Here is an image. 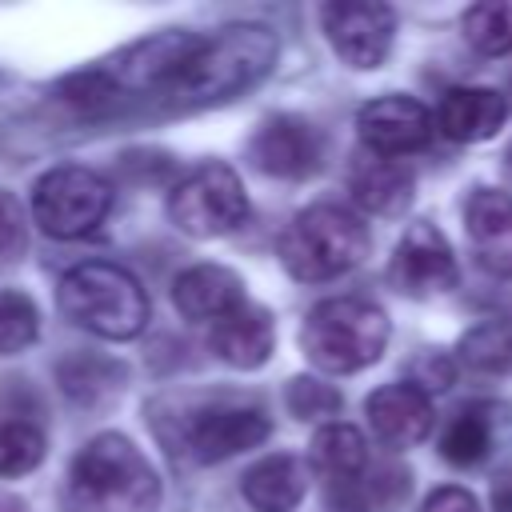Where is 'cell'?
<instances>
[{
  "label": "cell",
  "instance_id": "6da1fadb",
  "mask_svg": "<svg viewBox=\"0 0 512 512\" xmlns=\"http://www.w3.org/2000/svg\"><path fill=\"white\" fill-rule=\"evenodd\" d=\"M68 496L80 512H156L160 476L128 436L100 432L76 452Z\"/></svg>",
  "mask_w": 512,
  "mask_h": 512
},
{
  "label": "cell",
  "instance_id": "7a4b0ae2",
  "mask_svg": "<svg viewBox=\"0 0 512 512\" xmlns=\"http://www.w3.org/2000/svg\"><path fill=\"white\" fill-rule=\"evenodd\" d=\"M280 40L268 24H228L216 36H204L196 60L176 84L180 100L216 104L260 84L276 64Z\"/></svg>",
  "mask_w": 512,
  "mask_h": 512
},
{
  "label": "cell",
  "instance_id": "3957f363",
  "mask_svg": "<svg viewBox=\"0 0 512 512\" xmlns=\"http://www.w3.org/2000/svg\"><path fill=\"white\" fill-rule=\"evenodd\" d=\"M368 248H372V236L364 220L340 204L304 208L300 216H292V224L280 236V260L288 276L304 284H320L352 272L368 256Z\"/></svg>",
  "mask_w": 512,
  "mask_h": 512
},
{
  "label": "cell",
  "instance_id": "277c9868",
  "mask_svg": "<svg viewBox=\"0 0 512 512\" xmlns=\"http://www.w3.org/2000/svg\"><path fill=\"white\" fill-rule=\"evenodd\" d=\"M384 344H388V316L356 296L320 300L300 324L304 356L332 376H348L376 364L384 356Z\"/></svg>",
  "mask_w": 512,
  "mask_h": 512
},
{
  "label": "cell",
  "instance_id": "5b68a950",
  "mask_svg": "<svg viewBox=\"0 0 512 512\" xmlns=\"http://www.w3.org/2000/svg\"><path fill=\"white\" fill-rule=\"evenodd\" d=\"M60 312L104 340H132L148 328V296L140 280L104 260H88L64 272Z\"/></svg>",
  "mask_w": 512,
  "mask_h": 512
},
{
  "label": "cell",
  "instance_id": "8992f818",
  "mask_svg": "<svg viewBox=\"0 0 512 512\" xmlns=\"http://www.w3.org/2000/svg\"><path fill=\"white\" fill-rule=\"evenodd\" d=\"M108 208H112L108 180L96 176L92 168H80V164L52 168L32 188V216H36L40 232H48L56 240L88 236L92 228L104 224Z\"/></svg>",
  "mask_w": 512,
  "mask_h": 512
},
{
  "label": "cell",
  "instance_id": "52a82bcc",
  "mask_svg": "<svg viewBox=\"0 0 512 512\" xmlns=\"http://www.w3.org/2000/svg\"><path fill=\"white\" fill-rule=\"evenodd\" d=\"M168 220L200 240L224 236L248 220V192L228 164H200L172 188Z\"/></svg>",
  "mask_w": 512,
  "mask_h": 512
},
{
  "label": "cell",
  "instance_id": "ba28073f",
  "mask_svg": "<svg viewBox=\"0 0 512 512\" xmlns=\"http://www.w3.org/2000/svg\"><path fill=\"white\" fill-rule=\"evenodd\" d=\"M268 432H272V424H268V416L256 404L208 400L196 412L176 416V428H168L164 436L176 448H184L196 464H216L224 456H236V452H248L256 444H264Z\"/></svg>",
  "mask_w": 512,
  "mask_h": 512
},
{
  "label": "cell",
  "instance_id": "9c48e42d",
  "mask_svg": "<svg viewBox=\"0 0 512 512\" xmlns=\"http://www.w3.org/2000/svg\"><path fill=\"white\" fill-rule=\"evenodd\" d=\"M204 36L196 32H156L144 36L136 44H128L124 52H116L108 64H100V72L124 92H144V88H160V84H180V76L188 72V64L196 60Z\"/></svg>",
  "mask_w": 512,
  "mask_h": 512
},
{
  "label": "cell",
  "instance_id": "30bf717a",
  "mask_svg": "<svg viewBox=\"0 0 512 512\" xmlns=\"http://www.w3.org/2000/svg\"><path fill=\"white\" fill-rule=\"evenodd\" d=\"M324 36L332 52L348 68H380L384 56L392 52L396 36V12L388 4H368V0H336L320 8Z\"/></svg>",
  "mask_w": 512,
  "mask_h": 512
},
{
  "label": "cell",
  "instance_id": "8fae6325",
  "mask_svg": "<svg viewBox=\"0 0 512 512\" xmlns=\"http://www.w3.org/2000/svg\"><path fill=\"white\" fill-rule=\"evenodd\" d=\"M456 256H452V244L444 240V232L428 220H416L408 224V232L400 236L392 260H388V280L396 292L404 296H436V292H448L456 288Z\"/></svg>",
  "mask_w": 512,
  "mask_h": 512
},
{
  "label": "cell",
  "instance_id": "7c38bea8",
  "mask_svg": "<svg viewBox=\"0 0 512 512\" xmlns=\"http://www.w3.org/2000/svg\"><path fill=\"white\" fill-rule=\"evenodd\" d=\"M248 152H252V164L260 172L280 176V180H304V176H312L320 168L324 140L304 116L276 112L256 128Z\"/></svg>",
  "mask_w": 512,
  "mask_h": 512
},
{
  "label": "cell",
  "instance_id": "4fadbf2b",
  "mask_svg": "<svg viewBox=\"0 0 512 512\" xmlns=\"http://www.w3.org/2000/svg\"><path fill=\"white\" fill-rule=\"evenodd\" d=\"M356 132L372 156H408L432 140V112L412 96H376L356 112Z\"/></svg>",
  "mask_w": 512,
  "mask_h": 512
},
{
  "label": "cell",
  "instance_id": "5bb4252c",
  "mask_svg": "<svg viewBox=\"0 0 512 512\" xmlns=\"http://www.w3.org/2000/svg\"><path fill=\"white\" fill-rule=\"evenodd\" d=\"M368 428L388 448H412L432 432V396L420 384H384L364 400Z\"/></svg>",
  "mask_w": 512,
  "mask_h": 512
},
{
  "label": "cell",
  "instance_id": "9a60e30c",
  "mask_svg": "<svg viewBox=\"0 0 512 512\" xmlns=\"http://www.w3.org/2000/svg\"><path fill=\"white\" fill-rule=\"evenodd\" d=\"M464 224L484 272L512 276V192L472 188L464 200Z\"/></svg>",
  "mask_w": 512,
  "mask_h": 512
},
{
  "label": "cell",
  "instance_id": "2e32d148",
  "mask_svg": "<svg viewBox=\"0 0 512 512\" xmlns=\"http://www.w3.org/2000/svg\"><path fill=\"white\" fill-rule=\"evenodd\" d=\"M172 304L184 320H196V324H220L228 320L232 312H240L248 300H244V280L224 268V264H196L188 272L176 276L172 284Z\"/></svg>",
  "mask_w": 512,
  "mask_h": 512
},
{
  "label": "cell",
  "instance_id": "e0dca14e",
  "mask_svg": "<svg viewBox=\"0 0 512 512\" xmlns=\"http://www.w3.org/2000/svg\"><path fill=\"white\" fill-rule=\"evenodd\" d=\"M508 120V100L496 88H448L436 104V128L456 144L492 140Z\"/></svg>",
  "mask_w": 512,
  "mask_h": 512
},
{
  "label": "cell",
  "instance_id": "ac0fdd59",
  "mask_svg": "<svg viewBox=\"0 0 512 512\" xmlns=\"http://www.w3.org/2000/svg\"><path fill=\"white\" fill-rule=\"evenodd\" d=\"M208 344H212V352H216L224 364L248 372V368H260V364L272 356L276 324H272L268 308L244 304L240 312H232L228 320H220V324L208 332Z\"/></svg>",
  "mask_w": 512,
  "mask_h": 512
},
{
  "label": "cell",
  "instance_id": "d6986e66",
  "mask_svg": "<svg viewBox=\"0 0 512 512\" xmlns=\"http://www.w3.org/2000/svg\"><path fill=\"white\" fill-rule=\"evenodd\" d=\"M352 200L372 216H400L412 204V168L388 156H368L348 172Z\"/></svg>",
  "mask_w": 512,
  "mask_h": 512
},
{
  "label": "cell",
  "instance_id": "ffe728a7",
  "mask_svg": "<svg viewBox=\"0 0 512 512\" xmlns=\"http://www.w3.org/2000/svg\"><path fill=\"white\" fill-rule=\"evenodd\" d=\"M240 488L256 512H296L308 492V472L296 456L276 452V456H264L260 464H252L244 472Z\"/></svg>",
  "mask_w": 512,
  "mask_h": 512
},
{
  "label": "cell",
  "instance_id": "44dd1931",
  "mask_svg": "<svg viewBox=\"0 0 512 512\" xmlns=\"http://www.w3.org/2000/svg\"><path fill=\"white\" fill-rule=\"evenodd\" d=\"M308 456H312V468L332 480V488L368 472V444H364L360 428H352V424H324L312 436Z\"/></svg>",
  "mask_w": 512,
  "mask_h": 512
},
{
  "label": "cell",
  "instance_id": "7402d4cb",
  "mask_svg": "<svg viewBox=\"0 0 512 512\" xmlns=\"http://www.w3.org/2000/svg\"><path fill=\"white\" fill-rule=\"evenodd\" d=\"M488 448H492V420L480 408H460L440 436V456L448 464H464V468L480 464Z\"/></svg>",
  "mask_w": 512,
  "mask_h": 512
},
{
  "label": "cell",
  "instance_id": "603a6c76",
  "mask_svg": "<svg viewBox=\"0 0 512 512\" xmlns=\"http://www.w3.org/2000/svg\"><path fill=\"white\" fill-rule=\"evenodd\" d=\"M460 28H464V40H468L476 52H484V56H504V52H512V4H496V0L472 4V8L464 12Z\"/></svg>",
  "mask_w": 512,
  "mask_h": 512
},
{
  "label": "cell",
  "instance_id": "cb8c5ba5",
  "mask_svg": "<svg viewBox=\"0 0 512 512\" xmlns=\"http://www.w3.org/2000/svg\"><path fill=\"white\" fill-rule=\"evenodd\" d=\"M460 360L476 372H504L512 364V324L484 320L460 340Z\"/></svg>",
  "mask_w": 512,
  "mask_h": 512
},
{
  "label": "cell",
  "instance_id": "d4e9b609",
  "mask_svg": "<svg viewBox=\"0 0 512 512\" xmlns=\"http://www.w3.org/2000/svg\"><path fill=\"white\" fill-rule=\"evenodd\" d=\"M44 460V432L28 420L0 424V476H24Z\"/></svg>",
  "mask_w": 512,
  "mask_h": 512
},
{
  "label": "cell",
  "instance_id": "484cf974",
  "mask_svg": "<svg viewBox=\"0 0 512 512\" xmlns=\"http://www.w3.org/2000/svg\"><path fill=\"white\" fill-rule=\"evenodd\" d=\"M40 336V312L24 292H0V356L24 352Z\"/></svg>",
  "mask_w": 512,
  "mask_h": 512
},
{
  "label": "cell",
  "instance_id": "4316f807",
  "mask_svg": "<svg viewBox=\"0 0 512 512\" xmlns=\"http://www.w3.org/2000/svg\"><path fill=\"white\" fill-rule=\"evenodd\" d=\"M288 408L296 420H320V416H336L340 412V392L324 380L312 376H296L288 384Z\"/></svg>",
  "mask_w": 512,
  "mask_h": 512
},
{
  "label": "cell",
  "instance_id": "83f0119b",
  "mask_svg": "<svg viewBox=\"0 0 512 512\" xmlns=\"http://www.w3.org/2000/svg\"><path fill=\"white\" fill-rule=\"evenodd\" d=\"M24 236H28L24 208L16 204L12 192H0V260L20 256L24 252Z\"/></svg>",
  "mask_w": 512,
  "mask_h": 512
},
{
  "label": "cell",
  "instance_id": "f1b7e54d",
  "mask_svg": "<svg viewBox=\"0 0 512 512\" xmlns=\"http://www.w3.org/2000/svg\"><path fill=\"white\" fill-rule=\"evenodd\" d=\"M420 512H480L476 508V496L468 488H456V484H444V488H432L420 504Z\"/></svg>",
  "mask_w": 512,
  "mask_h": 512
},
{
  "label": "cell",
  "instance_id": "f546056e",
  "mask_svg": "<svg viewBox=\"0 0 512 512\" xmlns=\"http://www.w3.org/2000/svg\"><path fill=\"white\" fill-rule=\"evenodd\" d=\"M492 512H512V464L500 468L492 480Z\"/></svg>",
  "mask_w": 512,
  "mask_h": 512
},
{
  "label": "cell",
  "instance_id": "4dcf8cb0",
  "mask_svg": "<svg viewBox=\"0 0 512 512\" xmlns=\"http://www.w3.org/2000/svg\"><path fill=\"white\" fill-rule=\"evenodd\" d=\"M508 168H512V148H508Z\"/></svg>",
  "mask_w": 512,
  "mask_h": 512
}]
</instances>
